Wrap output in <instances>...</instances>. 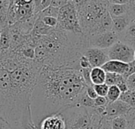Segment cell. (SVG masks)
I'll return each instance as SVG.
<instances>
[{
	"label": "cell",
	"mask_w": 135,
	"mask_h": 129,
	"mask_svg": "<svg viewBox=\"0 0 135 129\" xmlns=\"http://www.w3.org/2000/svg\"><path fill=\"white\" fill-rule=\"evenodd\" d=\"M100 129H112V127H111V120L104 117L103 124H102V125L100 127Z\"/></svg>",
	"instance_id": "f35d334b"
},
{
	"label": "cell",
	"mask_w": 135,
	"mask_h": 129,
	"mask_svg": "<svg viewBox=\"0 0 135 129\" xmlns=\"http://www.w3.org/2000/svg\"><path fill=\"white\" fill-rule=\"evenodd\" d=\"M119 40V35L114 31H108L104 33L91 35L89 37V47H96L107 50Z\"/></svg>",
	"instance_id": "52a82bcc"
},
{
	"label": "cell",
	"mask_w": 135,
	"mask_h": 129,
	"mask_svg": "<svg viewBox=\"0 0 135 129\" xmlns=\"http://www.w3.org/2000/svg\"><path fill=\"white\" fill-rule=\"evenodd\" d=\"M120 74H117V73H106V79H105V84L107 85L110 86H113V85H116V83L118 82L119 77H120Z\"/></svg>",
	"instance_id": "cb8c5ba5"
},
{
	"label": "cell",
	"mask_w": 135,
	"mask_h": 129,
	"mask_svg": "<svg viewBox=\"0 0 135 129\" xmlns=\"http://www.w3.org/2000/svg\"><path fill=\"white\" fill-rule=\"evenodd\" d=\"M108 12L112 17H116L123 16L128 13L127 5H119V4H111L108 5Z\"/></svg>",
	"instance_id": "ac0fdd59"
},
{
	"label": "cell",
	"mask_w": 135,
	"mask_h": 129,
	"mask_svg": "<svg viewBox=\"0 0 135 129\" xmlns=\"http://www.w3.org/2000/svg\"><path fill=\"white\" fill-rule=\"evenodd\" d=\"M133 108L126 102L117 100L108 103L105 107L104 117L109 120L120 116H126Z\"/></svg>",
	"instance_id": "9c48e42d"
},
{
	"label": "cell",
	"mask_w": 135,
	"mask_h": 129,
	"mask_svg": "<svg viewBox=\"0 0 135 129\" xmlns=\"http://www.w3.org/2000/svg\"><path fill=\"white\" fill-rule=\"evenodd\" d=\"M108 0H86L76 8L84 35L89 37L97 34L100 22L108 11Z\"/></svg>",
	"instance_id": "3957f363"
},
{
	"label": "cell",
	"mask_w": 135,
	"mask_h": 129,
	"mask_svg": "<svg viewBox=\"0 0 135 129\" xmlns=\"http://www.w3.org/2000/svg\"><path fill=\"white\" fill-rule=\"evenodd\" d=\"M128 67H129L128 63H125L115 60H109L101 68L106 73H113L123 76L127 72Z\"/></svg>",
	"instance_id": "7c38bea8"
},
{
	"label": "cell",
	"mask_w": 135,
	"mask_h": 129,
	"mask_svg": "<svg viewBox=\"0 0 135 129\" xmlns=\"http://www.w3.org/2000/svg\"><path fill=\"white\" fill-rule=\"evenodd\" d=\"M128 121L126 116H120L111 120L112 129H127Z\"/></svg>",
	"instance_id": "d6986e66"
},
{
	"label": "cell",
	"mask_w": 135,
	"mask_h": 129,
	"mask_svg": "<svg viewBox=\"0 0 135 129\" xmlns=\"http://www.w3.org/2000/svg\"><path fill=\"white\" fill-rule=\"evenodd\" d=\"M55 28H51L47 25H46L43 20H41V18L40 17H37L35 23H34V25H33V28H32V30L31 31V34L32 35H36V36H43V35H47V34H49Z\"/></svg>",
	"instance_id": "5bb4252c"
},
{
	"label": "cell",
	"mask_w": 135,
	"mask_h": 129,
	"mask_svg": "<svg viewBox=\"0 0 135 129\" xmlns=\"http://www.w3.org/2000/svg\"><path fill=\"white\" fill-rule=\"evenodd\" d=\"M119 41L135 49V19H134L126 30L119 35Z\"/></svg>",
	"instance_id": "4fadbf2b"
},
{
	"label": "cell",
	"mask_w": 135,
	"mask_h": 129,
	"mask_svg": "<svg viewBox=\"0 0 135 129\" xmlns=\"http://www.w3.org/2000/svg\"><path fill=\"white\" fill-rule=\"evenodd\" d=\"M108 54L110 60L119 61L125 63H130L134 60V49L119 40L108 49Z\"/></svg>",
	"instance_id": "8992f818"
},
{
	"label": "cell",
	"mask_w": 135,
	"mask_h": 129,
	"mask_svg": "<svg viewBox=\"0 0 135 129\" xmlns=\"http://www.w3.org/2000/svg\"><path fill=\"white\" fill-rule=\"evenodd\" d=\"M93 87H94L98 96H101V97H106L107 96L108 90H109V86L107 85L106 84L93 85Z\"/></svg>",
	"instance_id": "d4e9b609"
},
{
	"label": "cell",
	"mask_w": 135,
	"mask_h": 129,
	"mask_svg": "<svg viewBox=\"0 0 135 129\" xmlns=\"http://www.w3.org/2000/svg\"><path fill=\"white\" fill-rule=\"evenodd\" d=\"M127 83L129 90H135V73L131 75L127 80Z\"/></svg>",
	"instance_id": "8d00e7d4"
},
{
	"label": "cell",
	"mask_w": 135,
	"mask_h": 129,
	"mask_svg": "<svg viewBox=\"0 0 135 129\" xmlns=\"http://www.w3.org/2000/svg\"><path fill=\"white\" fill-rule=\"evenodd\" d=\"M42 0H33V3H34V8H35V14L36 15L37 13V9L41 3Z\"/></svg>",
	"instance_id": "60d3db41"
},
{
	"label": "cell",
	"mask_w": 135,
	"mask_h": 129,
	"mask_svg": "<svg viewBox=\"0 0 135 129\" xmlns=\"http://www.w3.org/2000/svg\"><path fill=\"white\" fill-rule=\"evenodd\" d=\"M91 70H92V68L81 69V76H82V77H83V79H84V80H85V82L88 87L93 86L92 80H91Z\"/></svg>",
	"instance_id": "484cf974"
},
{
	"label": "cell",
	"mask_w": 135,
	"mask_h": 129,
	"mask_svg": "<svg viewBox=\"0 0 135 129\" xmlns=\"http://www.w3.org/2000/svg\"><path fill=\"white\" fill-rule=\"evenodd\" d=\"M85 92H86V95H87L90 99H96L98 97V95H97V92H96V91H95L93 86L87 87L86 91H85Z\"/></svg>",
	"instance_id": "836d02e7"
},
{
	"label": "cell",
	"mask_w": 135,
	"mask_h": 129,
	"mask_svg": "<svg viewBox=\"0 0 135 129\" xmlns=\"http://www.w3.org/2000/svg\"><path fill=\"white\" fill-rule=\"evenodd\" d=\"M112 31L118 35L123 32L126 28L129 26L131 22L134 19L128 13L119 17H112Z\"/></svg>",
	"instance_id": "8fae6325"
},
{
	"label": "cell",
	"mask_w": 135,
	"mask_h": 129,
	"mask_svg": "<svg viewBox=\"0 0 135 129\" xmlns=\"http://www.w3.org/2000/svg\"><path fill=\"white\" fill-rule=\"evenodd\" d=\"M0 32H1V29H0Z\"/></svg>",
	"instance_id": "7dc6e473"
},
{
	"label": "cell",
	"mask_w": 135,
	"mask_h": 129,
	"mask_svg": "<svg viewBox=\"0 0 135 129\" xmlns=\"http://www.w3.org/2000/svg\"><path fill=\"white\" fill-rule=\"evenodd\" d=\"M83 55L89 61L92 69L102 67L110 60L108 54V49L104 50L96 47H89L84 51Z\"/></svg>",
	"instance_id": "ba28073f"
},
{
	"label": "cell",
	"mask_w": 135,
	"mask_h": 129,
	"mask_svg": "<svg viewBox=\"0 0 135 129\" xmlns=\"http://www.w3.org/2000/svg\"><path fill=\"white\" fill-rule=\"evenodd\" d=\"M39 129H66L64 117L61 113L45 117L39 126Z\"/></svg>",
	"instance_id": "30bf717a"
},
{
	"label": "cell",
	"mask_w": 135,
	"mask_h": 129,
	"mask_svg": "<svg viewBox=\"0 0 135 129\" xmlns=\"http://www.w3.org/2000/svg\"><path fill=\"white\" fill-rule=\"evenodd\" d=\"M111 4H119V5H127L128 0H108Z\"/></svg>",
	"instance_id": "ab89813d"
},
{
	"label": "cell",
	"mask_w": 135,
	"mask_h": 129,
	"mask_svg": "<svg viewBox=\"0 0 135 129\" xmlns=\"http://www.w3.org/2000/svg\"><path fill=\"white\" fill-rule=\"evenodd\" d=\"M134 111H135V108H134Z\"/></svg>",
	"instance_id": "c3c4849f"
},
{
	"label": "cell",
	"mask_w": 135,
	"mask_h": 129,
	"mask_svg": "<svg viewBox=\"0 0 135 129\" xmlns=\"http://www.w3.org/2000/svg\"><path fill=\"white\" fill-rule=\"evenodd\" d=\"M11 35L9 26L1 29L0 32V52L7 50L10 48Z\"/></svg>",
	"instance_id": "2e32d148"
},
{
	"label": "cell",
	"mask_w": 135,
	"mask_h": 129,
	"mask_svg": "<svg viewBox=\"0 0 135 129\" xmlns=\"http://www.w3.org/2000/svg\"><path fill=\"white\" fill-rule=\"evenodd\" d=\"M108 104V99L106 97H101L98 96L96 99H94V105L95 107H100V108H104Z\"/></svg>",
	"instance_id": "f546056e"
},
{
	"label": "cell",
	"mask_w": 135,
	"mask_h": 129,
	"mask_svg": "<svg viewBox=\"0 0 135 129\" xmlns=\"http://www.w3.org/2000/svg\"><path fill=\"white\" fill-rule=\"evenodd\" d=\"M59 8H55L53 6H49L47 8H46L45 9L40 11L39 13L36 14L37 17L42 18L44 17H53L55 18H58V15H59Z\"/></svg>",
	"instance_id": "7402d4cb"
},
{
	"label": "cell",
	"mask_w": 135,
	"mask_h": 129,
	"mask_svg": "<svg viewBox=\"0 0 135 129\" xmlns=\"http://www.w3.org/2000/svg\"><path fill=\"white\" fill-rule=\"evenodd\" d=\"M41 20L46 25L51 28H56L58 24V19L53 17H42Z\"/></svg>",
	"instance_id": "f1b7e54d"
},
{
	"label": "cell",
	"mask_w": 135,
	"mask_h": 129,
	"mask_svg": "<svg viewBox=\"0 0 135 129\" xmlns=\"http://www.w3.org/2000/svg\"><path fill=\"white\" fill-rule=\"evenodd\" d=\"M129 64V67H128V70H127V72L123 75V77L126 79V80H127L131 75H133L134 73H135V61L134 60L133 61H131V62H130V63H128Z\"/></svg>",
	"instance_id": "4dcf8cb0"
},
{
	"label": "cell",
	"mask_w": 135,
	"mask_h": 129,
	"mask_svg": "<svg viewBox=\"0 0 135 129\" xmlns=\"http://www.w3.org/2000/svg\"><path fill=\"white\" fill-rule=\"evenodd\" d=\"M134 61H135V49H134Z\"/></svg>",
	"instance_id": "ee69618b"
},
{
	"label": "cell",
	"mask_w": 135,
	"mask_h": 129,
	"mask_svg": "<svg viewBox=\"0 0 135 129\" xmlns=\"http://www.w3.org/2000/svg\"><path fill=\"white\" fill-rule=\"evenodd\" d=\"M0 129H11V125L0 117Z\"/></svg>",
	"instance_id": "74e56055"
},
{
	"label": "cell",
	"mask_w": 135,
	"mask_h": 129,
	"mask_svg": "<svg viewBox=\"0 0 135 129\" xmlns=\"http://www.w3.org/2000/svg\"><path fill=\"white\" fill-rule=\"evenodd\" d=\"M128 13L135 19V0H128Z\"/></svg>",
	"instance_id": "d6a6232c"
},
{
	"label": "cell",
	"mask_w": 135,
	"mask_h": 129,
	"mask_svg": "<svg viewBox=\"0 0 135 129\" xmlns=\"http://www.w3.org/2000/svg\"><path fill=\"white\" fill-rule=\"evenodd\" d=\"M11 129H21L20 127H11Z\"/></svg>",
	"instance_id": "7bdbcfd3"
},
{
	"label": "cell",
	"mask_w": 135,
	"mask_h": 129,
	"mask_svg": "<svg viewBox=\"0 0 135 129\" xmlns=\"http://www.w3.org/2000/svg\"><path fill=\"white\" fill-rule=\"evenodd\" d=\"M81 70L42 66L31 97V114L39 129L47 117L78 105L87 88Z\"/></svg>",
	"instance_id": "6da1fadb"
},
{
	"label": "cell",
	"mask_w": 135,
	"mask_h": 129,
	"mask_svg": "<svg viewBox=\"0 0 135 129\" xmlns=\"http://www.w3.org/2000/svg\"><path fill=\"white\" fill-rule=\"evenodd\" d=\"M106 72L101 67L93 68L91 70V80L93 85L105 84Z\"/></svg>",
	"instance_id": "e0dca14e"
},
{
	"label": "cell",
	"mask_w": 135,
	"mask_h": 129,
	"mask_svg": "<svg viewBox=\"0 0 135 129\" xmlns=\"http://www.w3.org/2000/svg\"><path fill=\"white\" fill-rule=\"evenodd\" d=\"M67 2H68L66 1V0H52L51 3V6L60 9L61 7L65 6Z\"/></svg>",
	"instance_id": "e575fe53"
},
{
	"label": "cell",
	"mask_w": 135,
	"mask_h": 129,
	"mask_svg": "<svg viewBox=\"0 0 135 129\" xmlns=\"http://www.w3.org/2000/svg\"><path fill=\"white\" fill-rule=\"evenodd\" d=\"M86 0H72V2L74 3V5L75 6V7H78L80 6L81 4H83Z\"/></svg>",
	"instance_id": "b9f144b4"
},
{
	"label": "cell",
	"mask_w": 135,
	"mask_h": 129,
	"mask_svg": "<svg viewBox=\"0 0 135 129\" xmlns=\"http://www.w3.org/2000/svg\"><path fill=\"white\" fill-rule=\"evenodd\" d=\"M36 16L33 0H11L7 17L8 26Z\"/></svg>",
	"instance_id": "5b68a950"
},
{
	"label": "cell",
	"mask_w": 135,
	"mask_h": 129,
	"mask_svg": "<svg viewBox=\"0 0 135 129\" xmlns=\"http://www.w3.org/2000/svg\"><path fill=\"white\" fill-rule=\"evenodd\" d=\"M66 1H67V2H70V1H69V0H66Z\"/></svg>",
	"instance_id": "f6af8a7d"
},
{
	"label": "cell",
	"mask_w": 135,
	"mask_h": 129,
	"mask_svg": "<svg viewBox=\"0 0 135 129\" xmlns=\"http://www.w3.org/2000/svg\"><path fill=\"white\" fill-rule=\"evenodd\" d=\"M79 65H80V68H81V69L92 68L89 61L88 58H87L85 56H84V55H82V56L80 58V60H79Z\"/></svg>",
	"instance_id": "1f68e13d"
},
{
	"label": "cell",
	"mask_w": 135,
	"mask_h": 129,
	"mask_svg": "<svg viewBox=\"0 0 135 129\" xmlns=\"http://www.w3.org/2000/svg\"><path fill=\"white\" fill-rule=\"evenodd\" d=\"M115 86L118 87V88L120 90V91L122 93L126 92V91H127L129 90L128 86H127V80L123 77V75L120 76V77H119L118 82L116 83V85Z\"/></svg>",
	"instance_id": "83f0119b"
},
{
	"label": "cell",
	"mask_w": 135,
	"mask_h": 129,
	"mask_svg": "<svg viewBox=\"0 0 135 129\" xmlns=\"http://www.w3.org/2000/svg\"><path fill=\"white\" fill-rule=\"evenodd\" d=\"M57 19L58 24L56 27L58 28L75 34L83 33L79 23L77 9L72 1L68 2L59 9Z\"/></svg>",
	"instance_id": "277c9868"
},
{
	"label": "cell",
	"mask_w": 135,
	"mask_h": 129,
	"mask_svg": "<svg viewBox=\"0 0 135 129\" xmlns=\"http://www.w3.org/2000/svg\"><path fill=\"white\" fill-rule=\"evenodd\" d=\"M89 37L55 28L47 35L40 36L35 47L34 62L52 68H70L81 70L80 58L89 48Z\"/></svg>",
	"instance_id": "7a4b0ae2"
},
{
	"label": "cell",
	"mask_w": 135,
	"mask_h": 129,
	"mask_svg": "<svg viewBox=\"0 0 135 129\" xmlns=\"http://www.w3.org/2000/svg\"><path fill=\"white\" fill-rule=\"evenodd\" d=\"M11 0H0V29L8 26V10Z\"/></svg>",
	"instance_id": "9a60e30c"
},
{
	"label": "cell",
	"mask_w": 135,
	"mask_h": 129,
	"mask_svg": "<svg viewBox=\"0 0 135 129\" xmlns=\"http://www.w3.org/2000/svg\"><path fill=\"white\" fill-rule=\"evenodd\" d=\"M51 1H52V0H42V2H41V3H40V6H39L38 9H37V13H36V14H37V13H39L40 11H42V10L45 9L46 8L49 7V6H51Z\"/></svg>",
	"instance_id": "d590c367"
},
{
	"label": "cell",
	"mask_w": 135,
	"mask_h": 129,
	"mask_svg": "<svg viewBox=\"0 0 135 129\" xmlns=\"http://www.w3.org/2000/svg\"><path fill=\"white\" fill-rule=\"evenodd\" d=\"M78 106H82V107H85V108H94L95 105H94V99H90L87 95L86 92H85L82 96L81 97L79 102H78Z\"/></svg>",
	"instance_id": "603a6c76"
},
{
	"label": "cell",
	"mask_w": 135,
	"mask_h": 129,
	"mask_svg": "<svg viewBox=\"0 0 135 129\" xmlns=\"http://www.w3.org/2000/svg\"><path fill=\"white\" fill-rule=\"evenodd\" d=\"M119 100L126 102L132 108H135V90H128L126 92L121 93Z\"/></svg>",
	"instance_id": "ffe728a7"
},
{
	"label": "cell",
	"mask_w": 135,
	"mask_h": 129,
	"mask_svg": "<svg viewBox=\"0 0 135 129\" xmlns=\"http://www.w3.org/2000/svg\"><path fill=\"white\" fill-rule=\"evenodd\" d=\"M127 119L128 121L127 129H135V111L134 108H133L127 115Z\"/></svg>",
	"instance_id": "4316f807"
},
{
	"label": "cell",
	"mask_w": 135,
	"mask_h": 129,
	"mask_svg": "<svg viewBox=\"0 0 135 129\" xmlns=\"http://www.w3.org/2000/svg\"><path fill=\"white\" fill-rule=\"evenodd\" d=\"M69 1H72V0H69Z\"/></svg>",
	"instance_id": "bcb514c9"
},
{
	"label": "cell",
	"mask_w": 135,
	"mask_h": 129,
	"mask_svg": "<svg viewBox=\"0 0 135 129\" xmlns=\"http://www.w3.org/2000/svg\"><path fill=\"white\" fill-rule=\"evenodd\" d=\"M121 93L122 92L120 91V90L118 88L117 86H115V85L110 86L108 95L106 96L108 103L113 102H115V101L119 100V97L121 95Z\"/></svg>",
	"instance_id": "44dd1931"
}]
</instances>
